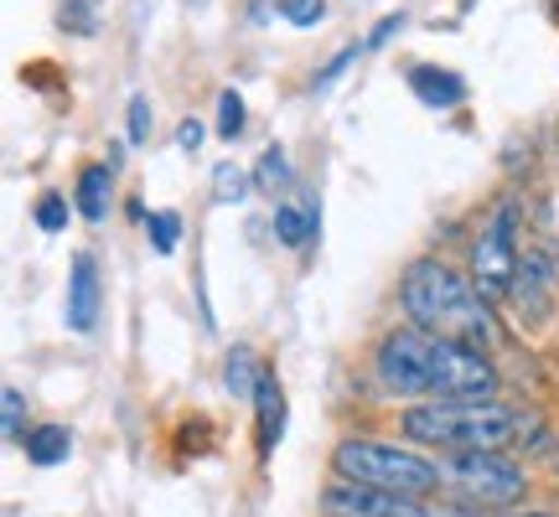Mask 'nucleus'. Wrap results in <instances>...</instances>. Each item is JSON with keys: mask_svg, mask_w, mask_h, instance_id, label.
I'll use <instances>...</instances> for the list:
<instances>
[{"mask_svg": "<svg viewBox=\"0 0 559 517\" xmlns=\"http://www.w3.org/2000/svg\"><path fill=\"white\" fill-rule=\"evenodd\" d=\"M404 440L430 450H502L528 430L523 414L502 398H430L404 409Z\"/></svg>", "mask_w": 559, "mask_h": 517, "instance_id": "2", "label": "nucleus"}, {"mask_svg": "<svg viewBox=\"0 0 559 517\" xmlns=\"http://www.w3.org/2000/svg\"><path fill=\"white\" fill-rule=\"evenodd\" d=\"M321 233V207L317 197H296V202H280L275 207V239L285 249H306V243H317Z\"/></svg>", "mask_w": 559, "mask_h": 517, "instance_id": "11", "label": "nucleus"}, {"mask_svg": "<svg viewBox=\"0 0 559 517\" xmlns=\"http://www.w3.org/2000/svg\"><path fill=\"white\" fill-rule=\"evenodd\" d=\"M353 58H358V47H347L342 58H332V62H326V68L317 73V79H311V88H317V94H321V88H332V83H337V73H342V68H347Z\"/></svg>", "mask_w": 559, "mask_h": 517, "instance_id": "26", "label": "nucleus"}, {"mask_svg": "<svg viewBox=\"0 0 559 517\" xmlns=\"http://www.w3.org/2000/svg\"><path fill=\"white\" fill-rule=\"evenodd\" d=\"M254 414H260V456H275L280 435H285V394H280V378L264 368L260 394H254Z\"/></svg>", "mask_w": 559, "mask_h": 517, "instance_id": "12", "label": "nucleus"}, {"mask_svg": "<svg viewBox=\"0 0 559 517\" xmlns=\"http://www.w3.org/2000/svg\"><path fill=\"white\" fill-rule=\"evenodd\" d=\"M332 466H337L342 481H358V486H379V492H400V497H430L440 481L436 460L415 456V450H400L389 440H342L332 450Z\"/></svg>", "mask_w": 559, "mask_h": 517, "instance_id": "3", "label": "nucleus"}, {"mask_svg": "<svg viewBox=\"0 0 559 517\" xmlns=\"http://www.w3.org/2000/svg\"><path fill=\"white\" fill-rule=\"evenodd\" d=\"M0 414H5V440H26V435H21V414H26V398H21V388H5V394H0Z\"/></svg>", "mask_w": 559, "mask_h": 517, "instance_id": "24", "label": "nucleus"}, {"mask_svg": "<svg viewBox=\"0 0 559 517\" xmlns=\"http://www.w3.org/2000/svg\"><path fill=\"white\" fill-rule=\"evenodd\" d=\"M243 124H249V109H243V99L234 94V88H223V94H218V135L223 140H239Z\"/></svg>", "mask_w": 559, "mask_h": 517, "instance_id": "19", "label": "nucleus"}, {"mask_svg": "<svg viewBox=\"0 0 559 517\" xmlns=\"http://www.w3.org/2000/svg\"><path fill=\"white\" fill-rule=\"evenodd\" d=\"M519 213H513V202H498V213L487 218V228L472 243V285L487 300H508L519 290Z\"/></svg>", "mask_w": 559, "mask_h": 517, "instance_id": "5", "label": "nucleus"}, {"mask_svg": "<svg viewBox=\"0 0 559 517\" xmlns=\"http://www.w3.org/2000/svg\"><path fill=\"white\" fill-rule=\"evenodd\" d=\"M58 21H62V32H68V37H94V32H99V11H94V0H62Z\"/></svg>", "mask_w": 559, "mask_h": 517, "instance_id": "18", "label": "nucleus"}, {"mask_svg": "<svg viewBox=\"0 0 559 517\" xmlns=\"http://www.w3.org/2000/svg\"><path fill=\"white\" fill-rule=\"evenodd\" d=\"M321 517H436L419 497L358 486V481H332L321 492Z\"/></svg>", "mask_w": 559, "mask_h": 517, "instance_id": "8", "label": "nucleus"}, {"mask_svg": "<svg viewBox=\"0 0 559 517\" xmlns=\"http://www.w3.org/2000/svg\"><path fill=\"white\" fill-rule=\"evenodd\" d=\"M124 120H130L124 140H130V145H145V140H151V124H156V109H151V99H145V94H130V109H124Z\"/></svg>", "mask_w": 559, "mask_h": 517, "instance_id": "21", "label": "nucleus"}, {"mask_svg": "<svg viewBox=\"0 0 559 517\" xmlns=\"http://www.w3.org/2000/svg\"><path fill=\"white\" fill-rule=\"evenodd\" d=\"M21 445H26V460H32V466H62V460L73 456V435H68V424H37Z\"/></svg>", "mask_w": 559, "mask_h": 517, "instance_id": "14", "label": "nucleus"}, {"mask_svg": "<svg viewBox=\"0 0 559 517\" xmlns=\"http://www.w3.org/2000/svg\"><path fill=\"white\" fill-rule=\"evenodd\" d=\"M260 378H264V368L249 347H234V352L223 358V388L234 398H254L260 394Z\"/></svg>", "mask_w": 559, "mask_h": 517, "instance_id": "16", "label": "nucleus"}, {"mask_svg": "<svg viewBox=\"0 0 559 517\" xmlns=\"http://www.w3.org/2000/svg\"><path fill=\"white\" fill-rule=\"evenodd\" d=\"M400 296L409 321L419 332H430V337L461 341V347H477V352H487L498 341L492 300L472 285V275H461V269L440 264V258H415L404 269Z\"/></svg>", "mask_w": 559, "mask_h": 517, "instance_id": "1", "label": "nucleus"}, {"mask_svg": "<svg viewBox=\"0 0 559 517\" xmlns=\"http://www.w3.org/2000/svg\"><path fill=\"white\" fill-rule=\"evenodd\" d=\"M400 26H404V11H389V16H383L379 26L368 32V41H362V52H379V47H389V37H394Z\"/></svg>", "mask_w": 559, "mask_h": 517, "instance_id": "25", "label": "nucleus"}, {"mask_svg": "<svg viewBox=\"0 0 559 517\" xmlns=\"http://www.w3.org/2000/svg\"><path fill=\"white\" fill-rule=\"evenodd\" d=\"M37 228L41 233H62V228H68V202H62L58 192H41L37 197Z\"/></svg>", "mask_w": 559, "mask_h": 517, "instance_id": "23", "label": "nucleus"}, {"mask_svg": "<svg viewBox=\"0 0 559 517\" xmlns=\"http://www.w3.org/2000/svg\"><path fill=\"white\" fill-rule=\"evenodd\" d=\"M99 305H104V290H99V264L94 254H73V275H68V326L88 337L99 326Z\"/></svg>", "mask_w": 559, "mask_h": 517, "instance_id": "9", "label": "nucleus"}, {"mask_svg": "<svg viewBox=\"0 0 559 517\" xmlns=\"http://www.w3.org/2000/svg\"><path fill=\"white\" fill-rule=\"evenodd\" d=\"M280 16L290 26H321L326 21V0H280Z\"/></svg>", "mask_w": 559, "mask_h": 517, "instance_id": "22", "label": "nucleus"}, {"mask_svg": "<svg viewBox=\"0 0 559 517\" xmlns=\"http://www.w3.org/2000/svg\"><path fill=\"white\" fill-rule=\"evenodd\" d=\"M109 202H115V166L99 160V166H83L79 171V213L88 223L109 218Z\"/></svg>", "mask_w": 559, "mask_h": 517, "instance_id": "13", "label": "nucleus"}, {"mask_svg": "<svg viewBox=\"0 0 559 517\" xmlns=\"http://www.w3.org/2000/svg\"><path fill=\"white\" fill-rule=\"evenodd\" d=\"M254 187H260L264 197L285 202V192L296 187V171H290V156H285V145H264V156L254 160Z\"/></svg>", "mask_w": 559, "mask_h": 517, "instance_id": "15", "label": "nucleus"}, {"mask_svg": "<svg viewBox=\"0 0 559 517\" xmlns=\"http://www.w3.org/2000/svg\"><path fill=\"white\" fill-rule=\"evenodd\" d=\"M436 341L440 337L419 332V326H394V332L379 341V352H373V368H379V383H383V388H389V394H404V398L430 394Z\"/></svg>", "mask_w": 559, "mask_h": 517, "instance_id": "6", "label": "nucleus"}, {"mask_svg": "<svg viewBox=\"0 0 559 517\" xmlns=\"http://www.w3.org/2000/svg\"><path fill=\"white\" fill-rule=\"evenodd\" d=\"M440 517H487L481 507H451V513H440Z\"/></svg>", "mask_w": 559, "mask_h": 517, "instance_id": "28", "label": "nucleus"}, {"mask_svg": "<svg viewBox=\"0 0 559 517\" xmlns=\"http://www.w3.org/2000/svg\"><path fill=\"white\" fill-rule=\"evenodd\" d=\"M409 94H415L425 109H456L466 99V79L451 73V68H436V62H415L409 68Z\"/></svg>", "mask_w": 559, "mask_h": 517, "instance_id": "10", "label": "nucleus"}, {"mask_svg": "<svg viewBox=\"0 0 559 517\" xmlns=\"http://www.w3.org/2000/svg\"><path fill=\"white\" fill-rule=\"evenodd\" d=\"M440 477L461 497V507H481V513L513 507L528 492L523 466H513L502 450H456V456L440 466Z\"/></svg>", "mask_w": 559, "mask_h": 517, "instance_id": "4", "label": "nucleus"}, {"mask_svg": "<svg viewBox=\"0 0 559 517\" xmlns=\"http://www.w3.org/2000/svg\"><path fill=\"white\" fill-rule=\"evenodd\" d=\"M249 187H254V177L243 171L239 160H218V166H213V202H218V207H239V202L249 197Z\"/></svg>", "mask_w": 559, "mask_h": 517, "instance_id": "17", "label": "nucleus"}, {"mask_svg": "<svg viewBox=\"0 0 559 517\" xmlns=\"http://www.w3.org/2000/svg\"><path fill=\"white\" fill-rule=\"evenodd\" d=\"M498 394V373L477 347L461 341H436V368H430V398H492Z\"/></svg>", "mask_w": 559, "mask_h": 517, "instance_id": "7", "label": "nucleus"}, {"mask_svg": "<svg viewBox=\"0 0 559 517\" xmlns=\"http://www.w3.org/2000/svg\"><path fill=\"white\" fill-rule=\"evenodd\" d=\"M202 135H207V130H202L198 120H181V130H177V145H181V151H198V145H202Z\"/></svg>", "mask_w": 559, "mask_h": 517, "instance_id": "27", "label": "nucleus"}, {"mask_svg": "<svg viewBox=\"0 0 559 517\" xmlns=\"http://www.w3.org/2000/svg\"><path fill=\"white\" fill-rule=\"evenodd\" d=\"M519 517H555V513H519Z\"/></svg>", "mask_w": 559, "mask_h": 517, "instance_id": "29", "label": "nucleus"}, {"mask_svg": "<svg viewBox=\"0 0 559 517\" xmlns=\"http://www.w3.org/2000/svg\"><path fill=\"white\" fill-rule=\"evenodd\" d=\"M145 228H151V249H156V254H177V243H181V218L177 213H151Z\"/></svg>", "mask_w": 559, "mask_h": 517, "instance_id": "20", "label": "nucleus"}]
</instances>
